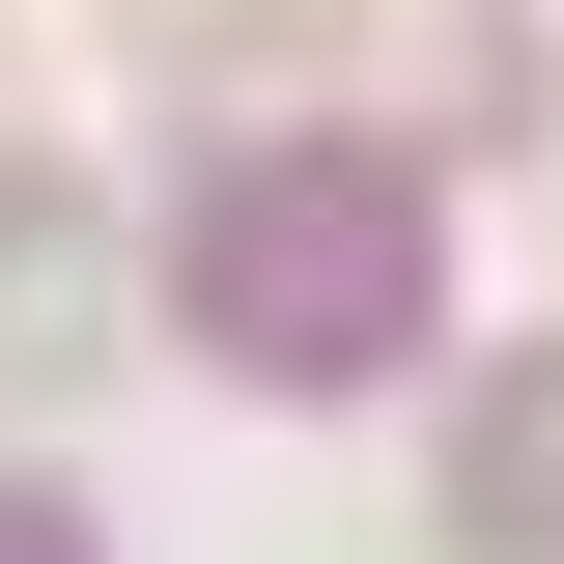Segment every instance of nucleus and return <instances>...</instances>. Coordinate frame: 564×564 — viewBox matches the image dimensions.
<instances>
[{"label":"nucleus","instance_id":"1","mask_svg":"<svg viewBox=\"0 0 564 564\" xmlns=\"http://www.w3.org/2000/svg\"><path fill=\"white\" fill-rule=\"evenodd\" d=\"M198 311H226V339H367V311H395V226H367V198H282V170H254V198L198 226Z\"/></svg>","mask_w":564,"mask_h":564},{"label":"nucleus","instance_id":"2","mask_svg":"<svg viewBox=\"0 0 564 564\" xmlns=\"http://www.w3.org/2000/svg\"><path fill=\"white\" fill-rule=\"evenodd\" d=\"M452 508H480V536H564V367L480 423V452H452Z\"/></svg>","mask_w":564,"mask_h":564},{"label":"nucleus","instance_id":"3","mask_svg":"<svg viewBox=\"0 0 564 564\" xmlns=\"http://www.w3.org/2000/svg\"><path fill=\"white\" fill-rule=\"evenodd\" d=\"M254 29H282V57H311L339 0H141V57H254Z\"/></svg>","mask_w":564,"mask_h":564}]
</instances>
